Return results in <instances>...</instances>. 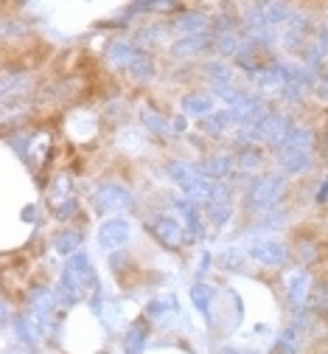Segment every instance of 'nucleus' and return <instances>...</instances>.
<instances>
[{"mask_svg": "<svg viewBox=\"0 0 328 354\" xmlns=\"http://www.w3.org/2000/svg\"><path fill=\"white\" fill-rule=\"evenodd\" d=\"M59 290H62V301L65 304H76L87 295H96L99 292V279H96V270H93V261L84 256V253H73L62 270V281H59Z\"/></svg>", "mask_w": 328, "mask_h": 354, "instance_id": "nucleus-1", "label": "nucleus"}, {"mask_svg": "<svg viewBox=\"0 0 328 354\" xmlns=\"http://www.w3.org/2000/svg\"><path fill=\"white\" fill-rule=\"evenodd\" d=\"M168 177L182 189L185 200H202V203H208L213 180H208V177L197 166L185 163V160H171L168 163Z\"/></svg>", "mask_w": 328, "mask_h": 354, "instance_id": "nucleus-2", "label": "nucleus"}, {"mask_svg": "<svg viewBox=\"0 0 328 354\" xmlns=\"http://www.w3.org/2000/svg\"><path fill=\"white\" fill-rule=\"evenodd\" d=\"M284 189H287L284 174H261L247 189V205L253 211H272L275 203L284 197Z\"/></svg>", "mask_w": 328, "mask_h": 354, "instance_id": "nucleus-3", "label": "nucleus"}, {"mask_svg": "<svg viewBox=\"0 0 328 354\" xmlns=\"http://www.w3.org/2000/svg\"><path fill=\"white\" fill-rule=\"evenodd\" d=\"M289 17H292V9L284 3H261V6H253L244 12V23L250 31H261V28H269L278 23H287Z\"/></svg>", "mask_w": 328, "mask_h": 354, "instance_id": "nucleus-4", "label": "nucleus"}, {"mask_svg": "<svg viewBox=\"0 0 328 354\" xmlns=\"http://www.w3.org/2000/svg\"><path fill=\"white\" fill-rule=\"evenodd\" d=\"M247 256L258 264H267V268H280L289 259V250L278 239H253L247 242Z\"/></svg>", "mask_w": 328, "mask_h": 354, "instance_id": "nucleus-5", "label": "nucleus"}, {"mask_svg": "<svg viewBox=\"0 0 328 354\" xmlns=\"http://www.w3.org/2000/svg\"><path fill=\"white\" fill-rule=\"evenodd\" d=\"M205 211H208V219L213 225H224L230 214H233V189L222 180H213V189H211V197L205 203Z\"/></svg>", "mask_w": 328, "mask_h": 354, "instance_id": "nucleus-6", "label": "nucleus"}, {"mask_svg": "<svg viewBox=\"0 0 328 354\" xmlns=\"http://www.w3.org/2000/svg\"><path fill=\"white\" fill-rule=\"evenodd\" d=\"M129 236H132V225L126 223L124 216H110V219H104L102 228H99V245H102L104 250H118V248H124V245L129 242Z\"/></svg>", "mask_w": 328, "mask_h": 354, "instance_id": "nucleus-7", "label": "nucleus"}, {"mask_svg": "<svg viewBox=\"0 0 328 354\" xmlns=\"http://www.w3.org/2000/svg\"><path fill=\"white\" fill-rule=\"evenodd\" d=\"M152 234H155V239L160 242V245H166V248H180L182 245V239H185V225L180 223L177 216H168V214H160V216H155L152 219Z\"/></svg>", "mask_w": 328, "mask_h": 354, "instance_id": "nucleus-8", "label": "nucleus"}, {"mask_svg": "<svg viewBox=\"0 0 328 354\" xmlns=\"http://www.w3.org/2000/svg\"><path fill=\"white\" fill-rule=\"evenodd\" d=\"M93 203H96V208L104 211V214L124 211V208L132 205V194L124 186H118V183H104V186L96 189V197H93Z\"/></svg>", "mask_w": 328, "mask_h": 354, "instance_id": "nucleus-9", "label": "nucleus"}, {"mask_svg": "<svg viewBox=\"0 0 328 354\" xmlns=\"http://www.w3.org/2000/svg\"><path fill=\"white\" fill-rule=\"evenodd\" d=\"M278 163L287 174H300L311 166V152L309 149H278Z\"/></svg>", "mask_w": 328, "mask_h": 354, "instance_id": "nucleus-10", "label": "nucleus"}, {"mask_svg": "<svg viewBox=\"0 0 328 354\" xmlns=\"http://www.w3.org/2000/svg\"><path fill=\"white\" fill-rule=\"evenodd\" d=\"M211 46H213V37H211V34H191V37L177 39L174 46H171V51H174L177 57H194V54L208 51Z\"/></svg>", "mask_w": 328, "mask_h": 354, "instance_id": "nucleus-11", "label": "nucleus"}, {"mask_svg": "<svg viewBox=\"0 0 328 354\" xmlns=\"http://www.w3.org/2000/svg\"><path fill=\"white\" fill-rule=\"evenodd\" d=\"M137 54H140V48H135L132 42H110V48H107V59L115 65V68H121V71H129L132 68V62L137 59Z\"/></svg>", "mask_w": 328, "mask_h": 354, "instance_id": "nucleus-12", "label": "nucleus"}, {"mask_svg": "<svg viewBox=\"0 0 328 354\" xmlns=\"http://www.w3.org/2000/svg\"><path fill=\"white\" fill-rule=\"evenodd\" d=\"M197 169L208 177V180H222V177H230V171H233V158H227V155H211Z\"/></svg>", "mask_w": 328, "mask_h": 354, "instance_id": "nucleus-13", "label": "nucleus"}, {"mask_svg": "<svg viewBox=\"0 0 328 354\" xmlns=\"http://www.w3.org/2000/svg\"><path fill=\"white\" fill-rule=\"evenodd\" d=\"M177 216H182L185 228L191 231V236H202V223H200V211L194 205V200H174Z\"/></svg>", "mask_w": 328, "mask_h": 354, "instance_id": "nucleus-14", "label": "nucleus"}, {"mask_svg": "<svg viewBox=\"0 0 328 354\" xmlns=\"http://www.w3.org/2000/svg\"><path fill=\"white\" fill-rule=\"evenodd\" d=\"M287 298H289L292 306H300L309 298V276H306V270H295L287 279Z\"/></svg>", "mask_w": 328, "mask_h": 354, "instance_id": "nucleus-15", "label": "nucleus"}, {"mask_svg": "<svg viewBox=\"0 0 328 354\" xmlns=\"http://www.w3.org/2000/svg\"><path fill=\"white\" fill-rule=\"evenodd\" d=\"M182 113H189L194 118H208L213 113V99L208 93H189L182 99Z\"/></svg>", "mask_w": 328, "mask_h": 354, "instance_id": "nucleus-16", "label": "nucleus"}, {"mask_svg": "<svg viewBox=\"0 0 328 354\" xmlns=\"http://www.w3.org/2000/svg\"><path fill=\"white\" fill-rule=\"evenodd\" d=\"M191 298H194V306L202 313V318L211 324L213 321V298H216V292L208 284H194L191 287Z\"/></svg>", "mask_w": 328, "mask_h": 354, "instance_id": "nucleus-17", "label": "nucleus"}, {"mask_svg": "<svg viewBox=\"0 0 328 354\" xmlns=\"http://www.w3.org/2000/svg\"><path fill=\"white\" fill-rule=\"evenodd\" d=\"M205 26H208V20H205L200 12H185V15L174 17V28L182 31L185 37H191V34H205Z\"/></svg>", "mask_w": 328, "mask_h": 354, "instance_id": "nucleus-18", "label": "nucleus"}, {"mask_svg": "<svg viewBox=\"0 0 328 354\" xmlns=\"http://www.w3.org/2000/svg\"><path fill=\"white\" fill-rule=\"evenodd\" d=\"M278 149H309L311 152V132L306 127L292 124L289 132H287V138H284V144H280Z\"/></svg>", "mask_w": 328, "mask_h": 354, "instance_id": "nucleus-19", "label": "nucleus"}, {"mask_svg": "<svg viewBox=\"0 0 328 354\" xmlns=\"http://www.w3.org/2000/svg\"><path fill=\"white\" fill-rule=\"evenodd\" d=\"M146 337H149V326H146L144 321L132 324V329L126 332V340H124V348H126V354H140V351H144V346H146Z\"/></svg>", "mask_w": 328, "mask_h": 354, "instance_id": "nucleus-20", "label": "nucleus"}, {"mask_svg": "<svg viewBox=\"0 0 328 354\" xmlns=\"http://www.w3.org/2000/svg\"><path fill=\"white\" fill-rule=\"evenodd\" d=\"M230 124H233L230 110H219V113H211L208 118H202V129L208 132V136H213V138H219Z\"/></svg>", "mask_w": 328, "mask_h": 354, "instance_id": "nucleus-21", "label": "nucleus"}, {"mask_svg": "<svg viewBox=\"0 0 328 354\" xmlns=\"http://www.w3.org/2000/svg\"><path fill=\"white\" fill-rule=\"evenodd\" d=\"M126 73H129L132 79H140V82L152 79V76H155V62H152V57L140 51V54H137V59L132 62V68H129Z\"/></svg>", "mask_w": 328, "mask_h": 354, "instance_id": "nucleus-22", "label": "nucleus"}, {"mask_svg": "<svg viewBox=\"0 0 328 354\" xmlns=\"http://www.w3.org/2000/svg\"><path fill=\"white\" fill-rule=\"evenodd\" d=\"M79 245H81V234H79V231H62V234H57V239H54V248H57V253H62V256H73Z\"/></svg>", "mask_w": 328, "mask_h": 354, "instance_id": "nucleus-23", "label": "nucleus"}, {"mask_svg": "<svg viewBox=\"0 0 328 354\" xmlns=\"http://www.w3.org/2000/svg\"><path fill=\"white\" fill-rule=\"evenodd\" d=\"M242 46H244V42L239 39V34H236V31H227V34H219V37H216V51H219V54H224V57L239 54V51H242Z\"/></svg>", "mask_w": 328, "mask_h": 354, "instance_id": "nucleus-24", "label": "nucleus"}, {"mask_svg": "<svg viewBox=\"0 0 328 354\" xmlns=\"http://www.w3.org/2000/svg\"><path fill=\"white\" fill-rule=\"evenodd\" d=\"M51 306H54V298H51L48 290H39V292L31 298V309H34L37 321H45V318H48V315H51Z\"/></svg>", "mask_w": 328, "mask_h": 354, "instance_id": "nucleus-25", "label": "nucleus"}, {"mask_svg": "<svg viewBox=\"0 0 328 354\" xmlns=\"http://www.w3.org/2000/svg\"><path fill=\"white\" fill-rule=\"evenodd\" d=\"M208 76H211V82H213L216 91L233 87V84H230V68H227L224 62H211V65H208Z\"/></svg>", "mask_w": 328, "mask_h": 354, "instance_id": "nucleus-26", "label": "nucleus"}, {"mask_svg": "<svg viewBox=\"0 0 328 354\" xmlns=\"http://www.w3.org/2000/svg\"><path fill=\"white\" fill-rule=\"evenodd\" d=\"M264 163V152L253 144H244V149L239 152V166L242 169H258Z\"/></svg>", "mask_w": 328, "mask_h": 354, "instance_id": "nucleus-27", "label": "nucleus"}, {"mask_svg": "<svg viewBox=\"0 0 328 354\" xmlns=\"http://www.w3.org/2000/svg\"><path fill=\"white\" fill-rule=\"evenodd\" d=\"M144 124L152 129V132H157V136H168V124H166V118L160 115V113H152V110H144Z\"/></svg>", "mask_w": 328, "mask_h": 354, "instance_id": "nucleus-28", "label": "nucleus"}, {"mask_svg": "<svg viewBox=\"0 0 328 354\" xmlns=\"http://www.w3.org/2000/svg\"><path fill=\"white\" fill-rule=\"evenodd\" d=\"M275 354H298V332L295 329L280 335V340L275 346Z\"/></svg>", "mask_w": 328, "mask_h": 354, "instance_id": "nucleus-29", "label": "nucleus"}, {"mask_svg": "<svg viewBox=\"0 0 328 354\" xmlns=\"http://www.w3.org/2000/svg\"><path fill=\"white\" fill-rule=\"evenodd\" d=\"M314 93H317V99L328 102V65H322V68L317 71V82H314Z\"/></svg>", "mask_w": 328, "mask_h": 354, "instance_id": "nucleus-30", "label": "nucleus"}, {"mask_svg": "<svg viewBox=\"0 0 328 354\" xmlns=\"http://www.w3.org/2000/svg\"><path fill=\"white\" fill-rule=\"evenodd\" d=\"M17 335H20L26 343H34V335H31V329H28V321H26V318H17Z\"/></svg>", "mask_w": 328, "mask_h": 354, "instance_id": "nucleus-31", "label": "nucleus"}, {"mask_svg": "<svg viewBox=\"0 0 328 354\" xmlns=\"http://www.w3.org/2000/svg\"><path fill=\"white\" fill-rule=\"evenodd\" d=\"M236 256H239L236 250H227V253L222 256V264H224V268H230V270H236V268H239V261H236Z\"/></svg>", "mask_w": 328, "mask_h": 354, "instance_id": "nucleus-32", "label": "nucleus"}, {"mask_svg": "<svg viewBox=\"0 0 328 354\" xmlns=\"http://www.w3.org/2000/svg\"><path fill=\"white\" fill-rule=\"evenodd\" d=\"M73 211H76V203H73V200H68L65 205H59V208H57V216H59V219H68V216H73Z\"/></svg>", "mask_w": 328, "mask_h": 354, "instance_id": "nucleus-33", "label": "nucleus"}, {"mask_svg": "<svg viewBox=\"0 0 328 354\" xmlns=\"http://www.w3.org/2000/svg\"><path fill=\"white\" fill-rule=\"evenodd\" d=\"M317 46H320V48L328 54V26H322V28L317 31Z\"/></svg>", "mask_w": 328, "mask_h": 354, "instance_id": "nucleus-34", "label": "nucleus"}, {"mask_svg": "<svg viewBox=\"0 0 328 354\" xmlns=\"http://www.w3.org/2000/svg\"><path fill=\"white\" fill-rule=\"evenodd\" d=\"M174 129L182 132V129H185V118H177V121H174Z\"/></svg>", "mask_w": 328, "mask_h": 354, "instance_id": "nucleus-35", "label": "nucleus"}, {"mask_svg": "<svg viewBox=\"0 0 328 354\" xmlns=\"http://www.w3.org/2000/svg\"><path fill=\"white\" fill-rule=\"evenodd\" d=\"M325 197H328V180H325V186H322V192L317 194V200H325Z\"/></svg>", "mask_w": 328, "mask_h": 354, "instance_id": "nucleus-36", "label": "nucleus"}]
</instances>
